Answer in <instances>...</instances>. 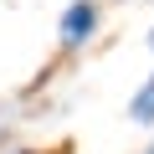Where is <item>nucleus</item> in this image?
Masks as SVG:
<instances>
[{"mask_svg": "<svg viewBox=\"0 0 154 154\" xmlns=\"http://www.w3.org/2000/svg\"><path fill=\"white\" fill-rule=\"evenodd\" d=\"M149 51H154V31H149Z\"/></svg>", "mask_w": 154, "mask_h": 154, "instance_id": "3", "label": "nucleus"}, {"mask_svg": "<svg viewBox=\"0 0 154 154\" xmlns=\"http://www.w3.org/2000/svg\"><path fill=\"white\" fill-rule=\"evenodd\" d=\"M93 31H98V5L93 0H72V5L62 11V21H57V41L67 51L82 46V41H93Z\"/></svg>", "mask_w": 154, "mask_h": 154, "instance_id": "1", "label": "nucleus"}, {"mask_svg": "<svg viewBox=\"0 0 154 154\" xmlns=\"http://www.w3.org/2000/svg\"><path fill=\"white\" fill-rule=\"evenodd\" d=\"M128 118H134V123H154V72H149V82L134 93V103H128Z\"/></svg>", "mask_w": 154, "mask_h": 154, "instance_id": "2", "label": "nucleus"}, {"mask_svg": "<svg viewBox=\"0 0 154 154\" xmlns=\"http://www.w3.org/2000/svg\"><path fill=\"white\" fill-rule=\"evenodd\" d=\"M149 154H154V144H149Z\"/></svg>", "mask_w": 154, "mask_h": 154, "instance_id": "4", "label": "nucleus"}]
</instances>
